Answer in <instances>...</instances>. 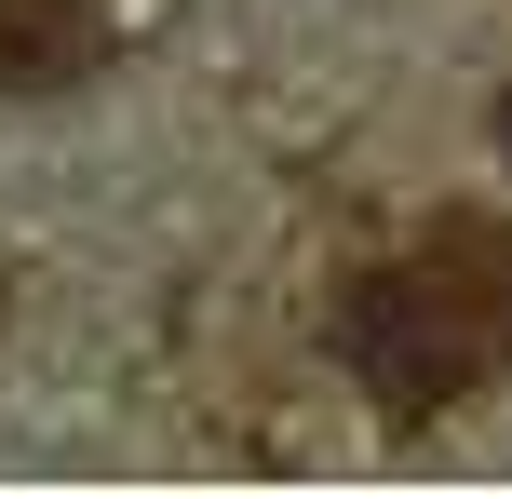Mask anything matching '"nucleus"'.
I'll use <instances>...</instances> for the list:
<instances>
[{
    "label": "nucleus",
    "instance_id": "nucleus-1",
    "mask_svg": "<svg viewBox=\"0 0 512 499\" xmlns=\"http://www.w3.org/2000/svg\"><path fill=\"white\" fill-rule=\"evenodd\" d=\"M486 324L499 311H472V297L418 257V270H351V297H337L324 338H337V365H351L391 419H445V405L486 378Z\"/></svg>",
    "mask_w": 512,
    "mask_h": 499
},
{
    "label": "nucleus",
    "instance_id": "nucleus-4",
    "mask_svg": "<svg viewBox=\"0 0 512 499\" xmlns=\"http://www.w3.org/2000/svg\"><path fill=\"white\" fill-rule=\"evenodd\" d=\"M499 365H512V311H499Z\"/></svg>",
    "mask_w": 512,
    "mask_h": 499
},
{
    "label": "nucleus",
    "instance_id": "nucleus-3",
    "mask_svg": "<svg viewBox=\"0 0 512 499\" xmlns=\"http://www.w3.org/2000/svg\"><path fill=\"white\" fill-rule=\"evenodd\" d=\"M486 135H499V149H512V95H499V108H486Z\"/></svg>",
    "mask_w": 512,
    "mask_h": 499
},
{
    "label": "nucleus",
    "instance_id": "nucleus-2",
    "mask_svg": "<svg viewBox=\"0 0 512 499\" xmlns=\"http://www.w3.org/2000/svg\"><path fill=\"white\" fill-rule=\"evenodd\" d=\"M108 68V14L95 0H0V95H68Z\"/></svg>",
    "mask_w": 512,
    "mask_h": 499
}]
</instances>
